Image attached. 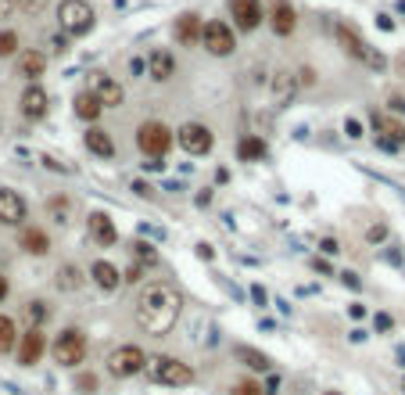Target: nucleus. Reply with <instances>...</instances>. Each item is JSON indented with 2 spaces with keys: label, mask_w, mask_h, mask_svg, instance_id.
Instances as JSON below:
<instances>
[{
  "label": "nucleus",
  "mask_w": 405,
  "mask_h": 395,
  "mask_svg": "<svg viewBox=\"0 0 405 395\" xmlns=\"http://www.w3.org/2000/svg\"><path fill=\"white\" fill-rule=\"evenodd\" d=\"M180 309H183V299L180 291L173 284H162V280H151L140 287L137 295V305H133V317L140 323V330H147V335H169V330L176 327L180 320Z\"/></svg>",
  "instance_id": "1"
},
{
  "label": "nucleus",
  "mask_w": 405,
  "mask_h": 395,
  "mask_svg": "<svg viewBox=\"0 0 405 395\" xmlns=\"http://www.w3.org/2000/svg\"><path fill=\"white\" fill-rule=\"evenodd\" d=\"M144 370L155 385H169V388H187L190 381H194V370L176 356H147Z\"/></svg>",
  "instance_id": "2"
},
{
  "label": "nucleus",
  "mask_w": 405,
  "mask_h": 395,
  "mask_svg": "<svg viewBox=\"0 0 405 395\" xmlns=\"http://www.w3.org/2000/svg\"><path fill=\"white\" fill-rule=\"evenodd\" d=\"M58 18H61V29H65V36H87L97 22V15L94 8L87 4V0H61V8H58Z\"/></svg>",
  "instance_id": "3"
},
{
  "label": "nucleus",
  "mask_w": 405,
  "mask_h": 395,
  "mask_svg": "<svg viewBox=\"0 0 405 395\" xmlns=\"http://www.w3.org/2000/svg\"><path fill=\"white\" fill-rule=\"evenodd\" d=\"M51 356H54L58 367H79L83 360H87V335L76 330V327L61 330V335L54 338V345H51Z\"/></svg>",
  "instance_id": "4"
},
{
  "label": "nucleus",
  "mask_w": 405,
  "mask_h": 395,
  "mask_svg": "<svg viewBox=\"0 0 405 395\" xmlns=\"http://www.w3.org/2000/svg\"><path fill=\"white\" fill-rule=\"evenodd\" d=\"M173 130L165 126V122H140V130H137V148L147 155V158H165V151L173 148Z\"/></svg>",
  "instance_id": "5"
},
{
  "label": "nucleus",
  "mask_w": 405,
  "mask_h": 395,
  "mask_svg": "<svg viewBox=\"0 0 405 395\" xmlns=\"http://www.w3.org/2000/svg\"><path fill=\"white\" fill-rule=\"evenodd\" d=\"M337 44L345 47V54H352L355 61H362V65H370V69H384V54L373 51L366 40H362L352 26H337Z\"/></svg>",
  "instance_id": "6"
},
{
  "label": "nucleus",
  "mask_w": 405,
  "mask_h": 395,
  "mask_svg": "<svg viewBox=\"0 0 405 395\" xmlns=\"http://www.w3.org/2000/svg\"><path fill=\"white\" fill-rule=\"evenodd\" d=\"M198 44H205V51L208 54H216V58H226V54H233V47H237V36H233V29L226 26V22H205L201 26V40Z\"/></svg>",
  "instance_id": "7"
},
{
  "label": "nucleus",
  "mask_w": 405,
  "mask_h": 395,
  "mask_svg": "<svg viewBox=\"0 0 405 395\" xmlns=\"http://www.w3.org/2000/svg\"><path fill=\"white\" fill-rule=\"evenodd\" d=\"M144 363H147V356L140 345H119L108 356V370L115 378H137V373H144Z\"/></svg>",
  "instance_id": "8"
},
{
  "label": "nucleus",
  "mask_w": 405,
  "mask_h": 395,
  "mask_svg": "<svg viewBox=\"0 0 405 395\" xmlns=\"http://www.w3.org/2000/svg\"><path fill=\"white\" fill-rule=\"evenodd\" d=\"M176 140H180V148H183L187 155H208V151H212V144H216L212 130L201 126V122H183L180 133H176Z\"/></svg>",
  "instance_id": "9"
},
{
  "label": "nucleus",
  "mask_w": 405,
  "mask_h": 395,
  "mask_svg": "<svg viewBox=\"0 0 405 395\" xmlns=\"http://www.w3.org/2000/svg\"><path fill=\"white\" fill-rule=\"evenodd\" d=\"M373 133H377L380 148L395 151V148H402V144H405V122L395 119V115H377L373 112Z\"/></svg>",
  "instance_id": "10"
},
{
  "label": "nucleus",
  "mask_w": 405,
  "mask_h": 395,
  "mask_svg": "<svg viewBox=\"0 0 405 395\" xmlns=\"http://www.w3.org/2000/svg\"><path fill=\"white\" fill-rule=\"evenodd\" d=\"M15 352H18V363L22 367H33V363H40V356L47 352V335L40 327H29L26 335H18V345H15Z\"/></svg>",
  "instance_id": "11"
},
{
  "label": "nucleus",
  "mask_w": 405,
  "mask_h": 395,
  "mask_svg": "<svg viewBox=\"0 0 405 395\" xmlns=\"http://www.w3.org/2000/svg\"><path fill=\"white\" fill-rule=\"evenodd\" d=\"M0 223L4 226H22L26 223V198L11 191V187H0Z\"/></svg>",
  "instance_id": "12"
},
{
  "label": "nucleus",
  "mask_w": 405,
  "mask_h": 395,
  "mask_svg": "<svg viewBox=\"0 0 405 395\" xmlns=\"http://www.w3.org/2000/svg\"><path fill=\"white\" fill-rule=\"evenodd\" d=\"M22 115L26 119H44L47 115V105H51V97H47V90L40 87V83H29V87L22 90Z\"/></svg>",
  "instance_id": "13"
},
{
  "label": "nucleus",
  "mask_w": 405,
  "mask_h": 395,
  "mask_svg": "<svg viewBox=\"0 0 405 395\" xmlns=\"http://www.w3.org/2000/svg\"><path fill=\"white\" fill-rule=\"evenodd\" d=\"M230 15H233V22H237L241 29H259L262 22V4L259 0H230Z\"/></svg>",
  "instance_id": "14"
},
{
  "label": "nucleus",
  "mask_w": 405,
  "mask_h": 395,
  "mask_svg": "<svg viewBox=\"0 0 405 395\" xmlns=\"http://www.w3.org/2000/svg\"><path fill=\"white\" fill-rule=\"evenodd\" d=\"M94 97L101 101V108H119L122 101H126L122 87H119L112 76H104V72H97V79H94Z\"/></svg>",
  "instance_id": "15"
},
{
  "label": "nucleus",
  "mask_w": 405,
  "mask_h": 395,
  "mask_svg": "<svg viewBox=\"0 0 405 395\" xmlns=\"http://www.w3.org/2000/svg\"><path fill=\"white\" fill-rule=\"evenodd\" d=\"M90 237L101 244V248H112L115 241H119V230H115V223H112V216L108 212H90Z\"/></svg>",
  "instance_id": "16"
},
{
  "label": "nucleus",
  "mask_w": 405,
  "mask_h": 395,
  "mask_svg": "<svg viewBox=\"0 0 405 395\" xmlns=\"http://www.w3.org/2000/svg\"><path fill=\"white\" fill-rule=\"evenodd\" d=\"M147 72H151V79H158V83L173 79L176 76V58H173V51H165V47L151 51V58H147Z\"/></svg>",
  "instance_id": "17"
},
{
  "label": "nucleus",
  "mask_w": 405,
  "mask_h": 395,
  "mask_svg": "<svg viewBox=\"0 0 405 395\" xmlns=\"http://www.w3.org/2000/svg\"><path fill=\"white\" fill-rule=\"evenodd\" d=\"M269 18H273V33L276 36H291L294 26H298V15H294V8L287 4V0H273Z\"/></svg>",
  "instance_id": "18"
},
{
  "label": "nucleus",
  "mask_w": 405,
  "mask_h": 395,
  "mask_svg": "<svg viewBox=\"0 0 405 395\" xmlns=\"http://www.w3.org/2000/svg\"><path fill=\"white\" fill-rule=\"evenodd\" d=\"M87 148H90V155H97V158H115V140H112V133L108 130H101V126H90L87 130Z\"/></svg>",
  "instance_id": "19"
},
{
  "label": "nucleus",
  "mask_w": 405,
  "mask_h": 395,
  "mask_svg": "<svg viewBox=\"0 0 405 395\" xmlns=\"http://www.w3.org/2000/svg\"><path fill=\"white\" fill-rule=\"evenodd\" d=\"M18 244H22L29 255H47V252H51V237L40 230V226H22V234H18Z\"/></svg>",
  "instance_id": "20"
},
{
  "label": "nucleus",
  "mask_w": 405,
  "mask_h": 395,
  "mask_svg": "<svg viewBox=\"0 0 405 395\" xmlns=\"http://www.w3.org/2000/svg\"><path fill=\"white\" fill-rule=\"evenodd\" d=\"M176 40H180V44H187V47H194L201 40V18L194 11H187V15L176 18Z\"/></svg>",
  "instance_id": "21"
},
{
  "label": "nucleus",
  "mask_w": 405,
  "mask_h": 395,
  "mask_svg": "<svg viewBox=\"0 0 405 395\" xmlns=\"http://www.w3.org/2000/svg\"><path fill=\"white\" fill-rule=\"evenodd\" d=\"M90 280L101 287V291H115L119 287V280H122V274L112 266V262H104V259H97L94 266H90Z\"/></svg>",
  "instance_id": "22"
},
{
  "label": "nucleus",
  "mask_w": 405,
  "mask_h": 395,
  "mask_svg": "<svg viewBox=\"0 0 405 395\" xmlns=\"http://www.w3.org/2000/svg\"><path fill=\"white\" fill-rule=\"evenodd\" d=\"M44 69H47V54H40V51H26L22 58H18V76L29 79V83H36L40 76H44Z\"/></svg>",
  "instance_id": "23"
},
{
  "label": "nucleus",
  "mask_w": 405,
  "mask_h": 395,
  "mask_svg": "<svg viewBox=\"0 0 405 395\" xmlns=\"http://www.w3.org/2000/svg\"><path fill=\"white\" fill-rule=\"evenodd\" d=\"M72 105H76V115L83 119V122H97L101 119V101L94 97V90H83V94H76V101H72Z\"/></svg>",
  "instance_id": "24"
},
{
  "label": "nucleus",
  "mask_w": 405,
  "mask_h": 395,
  "mask_svg": "<svg viewBox=\"0 0 405 395\" xmlns=\"http://www.w3.org/2000/svg\"><path fill=\"white\" fill-rule=\"evenodd\" d=\"M237 155H241V162H262V158L269 155V148H266L262 137H244V140L237 144Z\"/></svg>",
  "instance_id": "25"
},
{
  "label": "nucleus",
  "mask_w": 405,
  "mask_h": 395,
  "mask_svg": "<svg viewBox=\"0 0 405 395\" xmlns=\"http://www.w3.org/2000/svg\"><path fill=\"white\" fill-rule=\"evenodd\" d=\"M237 360L248 367V370H269L273 367V360L266 356V352H259V348H251V345H237Z\"/></svg>",
  "instance_id": "26"
},
{
  "label": "nucleus",
  "mask_w": 405,
  "mask_h": 395,
  "mask_svg": "<svg viewBox=\"0 0 405 395\" xmlns=\"http://www.w3.org/2000/svg\"><path fill=\"white\" fill-rule=\"evenodd\" d=\"M54 280H58V287H61V291H79L87 277H83V269H79V266H72V262H69V266H61L58 274H54Z\"/></svg>",
  "instance_id": "27"
},
{
  "label": "nucleus",
  "mask_w": 405,
  "mask_h": 395,
  "mask_svg": "<svg viewBox=\"0 0 405 395\" xmlns=\"http://www.w3.org/2000/svg\"><path fill=\"white\" fill-rule=\"evenodd\" d=\"M15 345H18V327L11 317L0 313V352H15Z\"/></svg>",
  "instance_id": "28"
},
{
  "label": "nucleus",
  "mask_w": 405,
  "mask_h": 395,
  "mask_svg": "<svg viewBox=\"0 0 405 395\" xmlns=\"http://www.w3.org/2000/svg\"><path fill=\"white\" fill-rule=\"evenodd\" d=\"M47 212L54 223H69V212H72V201L69 198H51L47 201Z\"/></svg>",
  "instance_id": "29"
},
{
  "label": "nucleus",
  "mask_w": 405,
  "mask_h": 395,
  "mask_svg": "<svg viewBox=\"0 0 405 395\" xmlns=\"http://www.w3.org/2000/svg\"><path fill=\"white\" fill-rule=\"evenodd\" d=\"M133 255H137V262H140V266H144V262H147V266H155V262H158L155 244H144V241H137V244H133Z\"/></svg>",
  "instance_id": "30"
},
{
  "label": "nucleus",
  "mask_w": 405,
  "mask_h": 395,
  "mask_svg": "<svg viewBox=\"0 0 405 395\" xmlns=\"http://www.w3.org/2000/svg\"><path fill=\"white\" fill-rule=\"evenodd\" d=\"M15 51H18V33L4 29V33H0V58H11Z\"/></svg>",
  "instance_id": "31"
},
{
  "label": "nucleus",
  "mask_w": 405,
  "mask_h": 395,
  "mask_svg": "<svg viewBox=\"0 0 405 395\" xmlns=\"http://www.w3.org/2000/svg\"><path fill=\"white\" fill-rule=\"evenodd\" d=\"M26 317H29L33 327H40V323L47 320V305H44V302H29V305H26Z\"/></svg>",
  "instance_id": "32"
},
{
  "label": "nucleus",
  "mask_w": 405,
  "mask_h": 395,
  "mask_svg": "<svg viewBox=\"0 0 405 395\" xmlns=\"http://www.w3.org/2000/svg\"><path fill=\"white\" fill-rule=\"evenodd\" d=\"M287 94H294V79H291V72H280L276 76V101H284Z\"/></svg>",
  "instance_id": "33"
},
{
  "label": "nucleus",
  "mask_w": 405,
  "mask_h": 395,
  "mask_svg": "<svg viewBox=\"0 0 405 395\" xmlns=\"http://www.w3.org/2000/svg\"><path fill=\"white\" fill-rule=\"evenodd\" d=\"M233 395H266L262 385H255V381H237L233 385Z\"/></svg>",
  "instance_id": "34"
},
{
  "label": "nucleus",
  "mask_w": 405,
  "mask_h": 395,
  "mask_svg": "<svg viewBox=\"0 0 405 395\" xmlns=\"http://www.w3.org/2000/svg\"><path fill=\"white\" fill-rule=\"evenodd\" d=\"M76 388H79V392H97V378H94V373H79V378H76Z\"/></svg>",
  "instance_id": "35"
},
{
  "label": "nucleus",
  "mask_w": 405,
  "mask_h": 395,
  "mask_svg": "<svg viewBox=\"0 0 405 395\" xmlns=\"http://www.w3.org/2000/svg\"><path fill=\"white\" fill-rule=\"evenodd\" d=\"M18 8H22L26 15H40L47 8V0H18Z\"/></svg>",
  "instance_id": "36"
},
{
  "label": "nucleus",
  "mask_w": 405,
  "mask_h": 395,
  "mask_svg": "<svg viewBox=\"0 0 405 395\" xmlns=\"http://www.w3.org/2000/svg\"><path fill=\"white\" fill-rule=\"evenodd\" d=\"M51 44H54V54H65V51H69V36H61V33H58Z\"/></svg>",
  "instance_id": "37"
},
{
  "label": "nucleus",
  "mask_w": 405,
  "mask_h": 395,
  "mask_svg": "<svg viewBox=\"0 0 405 395\" xmlns=\"http://www.w3.org/2000/svg\"><path fill=\"white\" fill-rule=\"evenodd\" d=\"M388 105H391V112H395V115H405V97H402V94H395V97L388 101Z\"/></svg>",
  "instance_id": "38"
},
{
  "label": "nucleus",
  "mask_w": 405,
  "mask_h": 395,
  "mask_svg": "<svg viewBox=\"0 0 405 395\" xmlns=\"http://www.w3.org/2000/svg\"><path fill=\"white\" fill-rule=\"evenodd\" d=\"M251 299L259 302V305H266V302H269V295H266V287H262V284H255V287H251Z\"/></svg>",
  "instance_id": "39"
},
{
  "label": "nucleus",
  "mask_w": 405,
  "mask_h": 395,
  "mask_svg": "<svg viewBox=\"0 0 405 395\" xmlns=\"http://www.w3.org/2000/svg\"><path fill=\"white\" fill-rule=\"evenodd\" d=\"M345 133H348L352 140H355V137H362V126H359V119H348V122H345Z\"/></svg>",
  "instance_id": "40"
},
{
  "label": "nucleus",
  "mask_w": 405,
  "mask_h": 395,
  "mask_svg": "<svg viewBox=\"0 0 405 395\" xmlns=\"http://www.w3.org/2000/svg\"><path fill=\"white\" fill-rule=\"evenodd\" d=\"M319 248H323L327 255H337V252H341V248H337V241H334V237H323V241H319Z\"/></svg>",
  "instance_id": "41"
},
{
  "label": "nucleus",
  "mask_w": 405,
  "mask_h": 395,
  "mask_svg": "<svg viewBox=\"0 0 405 395\" xmlns=\"http://www.w3.org/2000/svg\"><path fill=\"white\" fill-rule=\"evenodd\" d=\"M15 8H18V0H0V18H8Z\"/></svg>",
  "instance_id": "42"
},
{
  "label": "nucleus",
  "mask_w": 405,
  "mask_h": 395,
  "mask_svg": "<svg viewBox=\"0 0 405 395\" xmlns=\"http://www.w3.org/2000/svg\"><path fill=\"white\" fill-rule=\"evenodd\" d=\"M377 330H391V317H388V313L377 317Z\"/></svg>",
  "instance_id": "43"
},
{
  "label": "nucleus",
  "mask_w": 405,
  "mask_h": 395,
  "mask_svg": "<svg viewBox=\"0 0 405 395\" xmlns=\"http://www.w3.org/2000/svg\"><path fill=\"white\" fill-rule=\"evenodd\" d=\"M8 291H11V284H8V277H4V274H0V302L8 299Z\"/></svg>",
  "instance_id": "44"
},
{
  "label": "nucleus",
  "mask_w": 405,
  "mask_h": 395,
  "mask_svg": "<svg viewBox=\"0 0 405 395\" xmlns=\"http://www.w3.org/2000/svg\"><path fill=\"white\" fill-rule=\"evenodd\" d=\"M341 280H345V284H348V287H359V284H362V280H359V277H355V274H341Z\"/></svg>",
  "instance_id": "45"
},
{
  "label": "nucleus",
  "mask_w": 405,
  "mask_h": 395,
  "mask_svg": "<svg viewBox=\"0 0 405 395\" xmlns=\"http://www.w3.org/2000/svg\"><path fill=\"white\" fill-rule=\"evenodd\" d=\"M133 191H137V194H144V198H147V194H151V187H147V183H140V180H137V183H133Z\"/></svg>",
  "instance_id": "46"
},
{
  "label": "nucleus",
  "mask_w": 405,
  "mask_h": 395,
  "mask_svg": "<svg viewBox=\"0 0 405 395\" xmlns=\"http://www.w3.org/2000/svg\"><path fill=\"white\" fill-rule=\"evenodd\" d=\"M198 255H201V259H212V255H216V252H212L208 244H198Z\"/></svg>",
  "instance_id": "47"
},
{
  "label": "nucleus",
  "mask_w": 405,
  "mask_h": 395,
  "mask_svg": "<svg viewBox=\"0 0 405 395\" xmlns=\"http://www.w3.org/2000/svg\"><path fill=\"white\" fill-rule=\"evenodd\" d=\"M384 234H388V230H384V226H373V230H370V241H380Z\"/></svg>",
  "instance_id": "48"
},
{
  "label": "nucleus",
  "mask_w": 405,
  "mask_h": 395,
  "mask_svg": "<svg viewBox=\"0 0 405 395\" xmlns=\"http://www.w3.org/2000/svg\"><path fill=\"white\" fill-rule=\"evenodd\" d=\"M398 360H402V363H405V348H402V352H398Z\"/></svg>",
  "instance_id": "49"
},
{
  "label": "nucleus",
  "mask_w": 405,
  "mask_h": 395,
  "mask_svg": "<svg viewBox=\"0 0 405 395\" xmlns=\"http://www.w3.org/2000/svg\"><path fill=\"white\" fill-rule=\"evenodd\" d=\"M327 395H341V392H327Z\"/></svg>",
  "instance_id": "50"
},
{
  "label": "nucleus",
  "mask_w": 405,
  "mask_h": 395,
  "mask_svg": "<svg viewBox=\"0 0 405 395\" xmlns=\"http://www.w3.org/2000/svg\"><path fill=\"white\" fill-rule=\"evenodd\" d=\"M402 69H405V58H402Z\"/></svg>",
  "instance_id": "51"
},
{
  "label": "nucleus",
  "mask_w": 405,
  "mask_h": 395,
  "mask_svg": "<svg viewBox=\"0 0 405 395\" xmlns=\"http://www.w3.org/2000/svg\"><path fill=\"white\" fill-rule=\"evenodd\" d=\"M402 392H405V381H402Z\"/></svg>",
  "instance_id": "52"
}]
</instances>
